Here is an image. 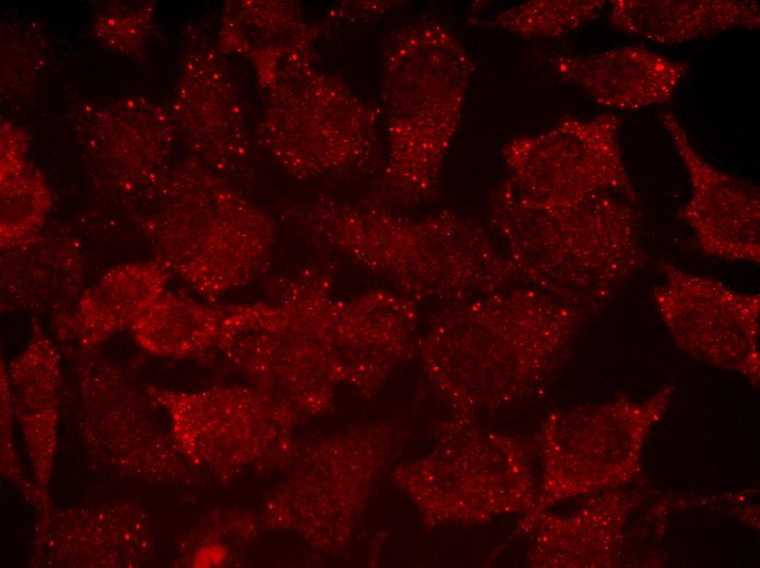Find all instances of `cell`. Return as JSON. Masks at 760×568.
<instances>
[{
    "label": "cell",
    "instance_id": "ac0fdd59",
    "mask_svg": "<svg viewBox=\"0 0 760 568\" xmlns=\"http://www.w3.org/2000/svg\"><path fill=\"white\" fill-rule=\"evenodd\" d=\"M609 22L658 44H679L732 28H758L759 5L737 0H614Z\"/></svg>",
    "mask_w": 760,
    "mask_h": 568
},
{
    "label": "cell",
    "instance_id": "3957f363",
    "mask_svg": "<svg viewBox=\"0 0 760 568\" xmlns=\"http://www.w3.org/2000/svg\"><path fill=\"white\" fill-rule=\"evenodd\" d=\"M638 204L616 192L544 203L506 178L488 215L524 284L594 316L646 262Z\"/></svg>",
    "mask_w": 760,
    "mask_h": 568
},
{
    "label": "cell",
    "instance_id": "e0dca14e",
    "mask_svg": "<svg viewBox=\"0 0 760 568\" xmlns=\"http://www.w3.org/2000/svg\"><path fill=\"white\" fill-rule=\"evenodd\" d=\"M2 252L0 287L5 309L49 315L54 320L84 291V259L69 237L35 235Z\"/></svg>",
    "mask_w": 760,
    "mask_h": 568
},
{
    "label": "cell",
    "instance_id": "30bf717a",
    "mask_svg": "<svg viewBox=\"0 0 760 568\" xmlns=\"http://www.w3.org/2000/svg\"><path fill=\"white\" fill-rule=\"evenodd\" d=\"M619 118L568 117L537 134L502 147L508 179L526 197L544 203L580 202L603 192L639 199L624 163Z\"/></svg>",
    "mask_w": 760,
    "mask_h": 568
},
{
    "label": "cell",
    "instance_id": "7402d4cb",
    "mask_svg": "<svg viewBox=\"0 0 760 568\" xmlns=\"http://www.w3.org/2000/svg\"><path fill=\"white\" fill-rule=\"evenodd\" d=\"M50 206L44 179L24 165L1 170V248L37 235Z\"/></svg>",
    "mask_w": 760,
    "mask_h": 568
},
{
    "label": "cell",
    "instance_id": "6da1fadb",
    "mask_svg": "<svg viewBox=\"0 0 760 568\" xmlns=\"http://www.w3.org/2000/svg\"><path fill=\"white\" fill-rule=\"evenodd\" d=\"M590 317L518 284L443 307L417 346L454 418L474 422L535 391Z\"/></svg>",
    "mask_w": 760,
    "mask_h": 568
},
{
    "label": "cell",
    "instance_id": "52a82bcc",
    "mask_svg": "<svg viewBox=\"0 0 760 568\" xmlns=\"http://www.w3.org/2000/svg\"><path fill=\"white\" fill-rule=\"evenodd\" d=\"M268 92L259 137L287 173L311 178L357 171L376 159L379 111L340 78L311 64Z\"/></svg>",
    "mask_w": 760,
    "mask_h": 568
},
{
    "label": "cell",
    "instance_id": "d6986e66",
    "mask_svg": "<svg viewBox=\"0 0 760 568\" xmlns=\"http://www.w3.org/2000/svg\"><path fill=\"white\" fill-rule=\"evenodd\" d=\"M233 13L226 39L252 60L268 91L284 76L311 66L316 29L294 4L248 2Z\"/></svg>",
    "mask_w": 760,
    "mask_h": 568
},
{
    "label": "cell",
    "instance_id": "603a6c76",
    "mask_svg": "<svg viewBox=\"0 0 760 568\" xmlns=\"http://www.w3.org/2000/svg\"><path fill=\"white\" fill-rule=\"evenodd\" d=\"M14 412L12 406L9 382L5 374V365L1 364V474L4 478L17 486L24 496L40 512L52 504H47L34 482L23 473L21 460L13 440Z\"/></svg>",
    "mask_w": 760,
    "mask_h": 568
},
{
    "label": "cell",
    "instance_id": "ba28073f",
    "mask_svg": "<svg viewBox=\"0 0 760 568\" xmlns=\"http://www.w3.org/2000/svg\"><path fill=\"white\" fill-rule=\"evenodd\" d=\"M409 468L408 488L430 526L484 523L535 507L526 450L474 422L444 424L434 450Z\"/></svg>",
    "mask_w": 760,
    "mask_h": 568
},
{
    "label": "cell",
    "instance_id": "7a4b0ae2",
    "mask_svg": "<svg viewBox=\"0 0 760 568\" xmlns=\"http://www.w3.org/2000/svg\"><path fill=\"white\" fill-rule=\"evenodd\" d=\"M283 215L321 248L382 277L415 303L446 307L524 284L488 233L454 211L411 218L370 201L320 196L287 205Z\"/></svg>",
    "mask_w": 760,
    "mask_h": 568
},
{
    "label": "cell",
    "instance_id": "4fadbf2b",
    "mask_svg": "<svg viewBox=\"0 0 760 568\" xmlns=\"http://www.w3.org/2000/svg\"><path fill=\"white\" fill-rule=\"evenodd\" d=\"M661 120L687 169L691 194L681 215L694 232L701 251L729 261L760 260L759 188L705 161L672 113Z\"/></svg>",
    "mask_w": 760,
    "mask_h": 568
},
{
    "label": "cell",
    "instance_id": "44dd1931",
    "mask_svg": "<svg viewBox=\"0 0 760 568\" xmlns=\"http://www.w3.org/2000/svg\"><path fill=\"white\" fill-rule=\"evenodd\" d=\"M604 0H535L498 13L491 24L523 37L557 38L598 19Z\"/></svg>",
    "mask_w": 760,
    "mask_h": 568
},
{
    "label": "cell",
    "instance_id": "8fae6325",
    "mask_svg": "<svg viewBox=\"0 0 760 568\" xmlns=\"http://www.w3.org/2000/svg\"><path fill=\"white\" fill-rule=\"evenodd\" d=\"M652 299L679 347L697 359L759 380V294L661 263Z\"/></svg>",
    "mask_w": 760,
    "mask_h": 568
},
{
    "label": "cell",
    "instance_id": "8992f818",
    "mask_svg": "<svg viewBox=\"0 0 760 568\" xmlns=\"http://www.w3.org/2000/svg\"><path fill=\"white\" fill-rule=\"evenodd\" d=\"M150 221L156 260L211 303L270 269L275 222L219 174L187 163L165 179Z\"/></svg>",
    "mask_w": 760,
    "mask_h": 568
},
{
    "label": "cell",
    "instance_id": "7c38bea8",
    "mask_svg": "<svg viewBox=\"0 0 760 568\" xmlns=\"http://www.w3.org/2000/svg\"><path fill=\"white\" fill-rule=\"evenodd\" d=\"M155 554V525L134 500H107L37 513L29 565L52 568H133Z\"/></svg>",
    "mask_w": 760,
    "mask_h": 568
},
{
    "label": "cell",
    "instance_id": "2e32d148",
    "mask_svg": "<svg viewBox=\"0 0 760 568\" xmlns=\"http://www.w3.org/2000/svg\"><path fill=\"white\" fill-rule=\"evenodd\" d=\"M171 275L156 259L111 268L52 320L57 339L61 344L97 351L116 333L130 329L167 289Z\"/></svg>",
    "mask_w": 760,
    "mask_h": 568
},
{
    "label": "cell",
    "instance_id": "ffe728a7",
    "mask_svg": "<svg viewBox=\"0 0 760 568\" xmlns=\"http://www.w3.org/2000/svg\"><path fill=\"white\" fill-rule=\"evenodd\" d=\"M221 318L222 306L167 288L129 331L134 342L151 355L185 358L217 344Z\"/></svg>",
    "mask_w": 760,
    "mask_h": 568
},
{
    "label": "cell",
    "instance_id": "5b68a950",
    "mask_svg": "<svg viewBox=\"0 0 760 568\" xmlns=\"http://www.w3.org/2000/svg\"><path fill=\"white\" fill-rule=\"evenodd\" d=\"M266 299L228 305L221 346L250 376L293 393L322 397L358 375L353 298L333 294L329 265L313 263L273 280Z\"/></svg>",
    "mask_w": 760,
    "mask_h": 568
},
{
    "label": "cell",
    "instance_id": "5bb4252c",
    "mask_svg": "<svg viewBox=\"0 0 760 568\" xmlns=\"http://www.w3.org/2000/svg\"><path fill=\"white\" fill-rule=\"evenodd\" d=\"M556 73L595 103L621 110L669 102L689 64L641 46H625L591 55H556Z\"/></svg>",
    "mask_w": 760,
    "mask_h": 568
},
{
    "label": "cell",
    "instance_id": "9a60e30c",
    "mask_svg": "<svg viewBox=\"0 0 760 568\" xmlns=\"http://www.w3.org/2000/svg\"><path fill=\"white\" fill-rule=\"evenodd\" d=\"M61 363L56 344L35 323L26 346L5 366L14 418L20 425L33 482L47 504H51L48 487L58 439Z\"/></svg>",
    "mask_w": 760,
    "mask_h": 568
},
{
    "label": "cell",
    "instance_id": "9c48e42d",
    "mask_svg": "<svg viewBox=\"0 0 760 568\" xmlns=\"http://www.w3.org/2000/svg\"><path fill=\"white\" fill-rule=\"evenodd\" d=\"M61 354L74 378L79 435L94 462L146 483L186 477V466L146 389L96 351L61 344Z\"/></svg>",
    "mask_w": 760,
    "mask_h": 568
},
{
    "label": "cell",
    "instance_id": "277c9868",
    "mask_svg": "<svg viewBox=\"0 0 760 568\" xmlns=\"http://www.w3.org/2000/svg\"><path fill=\"white\" fill-rule=\"evenodd\" d=\"M463 44L436 21L389 36L382 67L387 156L372 203L416 204L438 190L472 75Z\"/></svg>",
    "mask_w": 760,
    "mask_h": 568
}]
</instances>
